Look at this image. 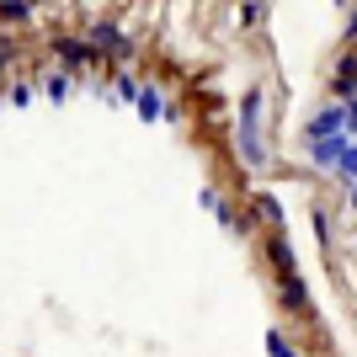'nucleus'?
I'll return each instance as SVG.
<instances>
[{
  "mask_svg": "<svg viewBox=\"0 0 357 357\" xmlns=\"http://www.w3.org/2000/svg\"><path fill=\"white\" fill-rule=\"evenodd\" d=\"M336 6H347V0H336Z\"/></svg>",
  "mask_w": 357,
  "mask_h": 357,
  "instance_id": "nucleus-23",
  "label": "nucleus"
},
{
  "mask_svg": "<svg viewBox=\"0 0 357 357\" xmlns=\"http://www.w3.org/2000/svg\"><path fill=\"white\" fill-rule=\"evenodd\" d=\"M278 298H283V310H304V304H310V294H304V283H298V272H283Z\"/></svg>",
  "mask_w": 357,
  "mask_h": 357,
  "instance_id": "nucleus-8",
  "label": "nucleus"
},
{
  "mask_svg": "<svg viewBox=\"0 0 357 357\" xmlns=\"http://www.w3.org/2000/svg\"><path fill=\"white\" fill-rule=\"evenodd\" d=\"M256 213H261L267 224H278V229H283V203H278L272 192H261V197H256Z\"/></svg>",
  "mask_w": 357,
  "mask_h": 357,
  "instance_id": "nucleus-10",
  "label": "nucleus"
},
{
  "mask_svg": "<svg viewBox=\"0 0 357 357\" xmlns=\"http://www.w3.org/2000/svg\"><path fill=\"white\" fill-rule=\"evenodd\" d=\"M11 107H32V86H11Z\"/></svg>",
  "mask_w": 357,
  "mask_h": 357,
  "instance_id": "nucleus-19",
  "label": "nucleus"
},
{
  "mask_svg": "<svg viewBox=\"0 0 357 357\" xmlns=\"http://www.w3.org/2000/svg\"><path fill=\"white\" fill-rule=\"evenodd\" d=\"M267 251H272V261H278V267H283V272H294V251H288V240H283V229H278V235H272V245H267Z\"/></svg>",
  "mask_w": 357,
  "mask_h": 357,
  "instance_id": "nucleus-12",
  "label": "nucleus"
},
{
  "mask_svg": "<svg viewBox=\"0 0 357 357\" xmlns=\"http://www.w3.org/2000/svg\"><path fill=\"white\" fill-rule=\"evenodd\" d=\"M267 357H298V352L288 347V336H283V331H267Z\"/></svg>",
  "mask_w": 357,
  "mask_h": 357,
  "instance_id": "nucleus-14",
  "label": "nucleus"
},
{
  "mask_svg": "<svg viewBox=\"0 0 357 357\" xmlns=\"http://www.w3.org/2000/svg\"><path fill=\"white\" fill-rule=\"evenodd\" d=\"M240 160L251 165V171H261L267 165V144H261V91H245V102H240Z\"/></svg>",
  "mask_w": 357,
  "mask_h": 357,
  "instance_id": "nucleus-1",
  "label": "nucleus"
},
{
  "mask_svg": "<svg viewBox=\"0 0 357 357\" xmlns=\"http://www.w3.org/2000/svg\"><path fill=\"white\" fill-rule=\"evenodd\" d=\"M314 240H320V245H331V219H326V208H314Z\"/></svg>",
  "mask_w": 357,
  "mask_h": 357,
  "instance_id": "nucleus-17",
  "label": "nucleus"
},
{
  "mask_svg": "<svg viewBox=\"0 0 357 357\" xmlns=\"http://www.w3.org/2000/svg\"><path fill=\"white\" fill-rule=\"evenodd\" d=\"M112 96H118V102H134V96H139V80H134V75H118Z\"/></svg>",
  "mask_w": 357,
  "mask_h": 357,
  "instance_id": "nucleus-16",
  "label": "nucleus"
},
{
  "mask_svg": "<svg viewBox=\"0 0 357 357\" xmlns=\"http://www.w3.org/2000/svg\"><path fill=\"white\" fill-rule=\"evenodd\" d=\"M347 203H352V213H357V176L347 181Z\"/></svg>",
  "mask_w": 357,
  "mask_h": 357,
  "instance_id": "nucleus-20",
  "label": "nucleus"
},
{
  "mask_svg": "<svg viewBox=\"0 0 357 357\" xmlns=\"http://www.w3.org/2000/svg\"><path fill=\"white\" fill-rule=\"evenodd\" d=\"M213 219H219L224 229H240V213H235V203H224V197L213 203Z\"/></svg>",
  "mask_w": 357,
  "mask_h": 357,
  "instance_id": "nucleus-15",
  "label": "nucleus"
},
{
  "mask_svg": "<svg viewBox=\"0 0 357 357\" xmlns=\"http://www.w3.org/2000/svg\"><path fill=\"white\" fill-rule=\"evenodd\" d=\"M347 38H352V43H357V16H352V22H347Z\"/></svg>",
  "mask_w": 357,
  "mask_h": 357,
  "instance_id": "nucleus-21",
  "label": "nucleus"
},
{
  "mask_svg": "<svg viewBox=\"0 0 357 357\" xmlns=\"http://www.w3.org/2000/svg\"><path fill=\"white\" fill-rule=\"evenodd\" d=\"M91 48H112V54H128V38H123L118 22H91Z\"/></svg>",
  "mask_w": 357,
  "mask_h": 357,
  "instance_id": "nucleus-4",
  "label": "nucleus"
},
{
  "mask_svg": "<svg viewBox=\"0 0 357 357\" xmlns=\"http://www.w3.org/2000/svg\"><path fill=\"white\" fill-rule=\"evenodd\" d=\"M310 139H320V134H347V102H331V107H320L310 118V128H304Z\"/></svg>",
  "mask_w": 357,
  "mask_h": 357,
  "instance_id": "nucleus-3",
  "label": "nucleus"
},
{
  "mask_svg": "<svg viewBox=\"0 0 357 357\" xmlns=\"http://www.w3.org/2000/svg\"><path fill=\"white\" fill-rule=\"evenodd\" d=\"M336 96H357V54H347V59H336Z\"/></svg>",
  "mask_w": 357,
  "mask_h": 357,
  "instance_id": "nucleus-7",
  "label": "nucleus"
},
{
  "mask_svg": "<svg viewBox=\"0 0 357 357\" xmlns=\"http://www.w3.org/2000/svg\"><path fill=\"white\" fill-rule=\"evenodd\" d=\"M6 54H11V48H6V43H0V64H6Z\"/></svg>",
  "mask_w": 357,
  "mask_h": 357,
  "instance_id": "nucleus-22",
  "label": "nucleus"
},
{
  "mask_svg": "<svg viewBox=\"0 0 357 357\" xmlns=\"http://www.w3.org/2000/svg\"><path fill=\"white\" fill-rule=\"evenodd\" d=\"M134 112H139V123H160V118H165V96H160L155 86H139Z\"/></svg>",
  "mask_w": 357,
  "mask_h": 357,
  "instance_id": "nucleus-5",
  "label": "nucleus"
},
{
  "mask_svg": "<svg viewBox=\"0 0 357 357\" xmlns=\"http://www.w3.org/2000/svg\"><path fill=\"white\" fill-rule=\"evenodd\" d=\"M256 22H261V6H256V0H245V6H240V27H256Z\"/></svg>",
  "mask_w": 357,
  "mask_h": 357,
  "instance_id": "nucleus-18",
  "label": "nucleus"
},
{
  "mask_svg": "<svg viewBox=\"0 0 357 357\" xmlns=\"http://www.w3.org/2000/svg\"><path fill=\"white\" fill-rule=\"evenodd\" d=\"M32 0H0V22H27Z\"/></svg>",
  "mask_w": 357,
  "mask_h": 357,
  "instance_id": "nucleus-11",
  "label": "nucleus"
},
{
  "mask_svg": "<svg viewBox=\"0 0 357 357\" xmlns=\"http://www.w3.org/2000/svg\"><path fill=\"white\" fill-rule=\"evenodd\" d=\"M347 144H352L347 134H320V139H310V160L320 165V171H336V160H342Z\"/></svg>",
  "mask_w": 357,
  "mask_h": 357,
  "instance_id": "nucleus-2",
  "label": "nucleus"
},
{
  "mask_svg": "<svg viewBox=\"0 0 357 357\" xmlns=\"http://www.w3.org/2000/svg\"><path fill=\"white\" fill-rule=\"evenodd\" d=\"M336 176H342V181H352V176H357V139L342 149V160H336Z\"/></svg>",
  "mask_w": 357,
  "mask_h": 357,
  "instance_id": "nucleus-13",
  "label": "nucleus"
},
{
  "mask_svg": "<svg viewBox=\"0 0 357 357\" xmlns=\"http://www.w3.org/2000/svg\"><path fill=\"white\" fill-rule=\"evenodd\" d=\"M54 54H59V64H75V70L96 59V48H91V43H75V38H59V43H54Z\"/></svg>",
  "mask_w": 357,
  "mask_h": 357,
  "instance_id": "nucleus-6",
  "label": "nucleus"
},
{
  "mask_svg": "<svg viewBox=\"0 0 357 357\" xmlns=\"http://www.w3.org/2000/svg\"><path fill=\"white\" fill-rule=\"evenodd\" d=\"M43 91H48V102H70V96H75V80H70L64 70H54V75L43 80Z\"/></svg>",
  "mask_w": 357,
  "mask_h": 357,
  "instance_id": "nucleus-9",
  "label": "nucleus"
}]
</instances>
